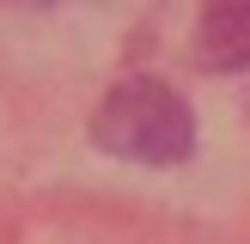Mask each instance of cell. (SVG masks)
<instances>
[{
	"label": "cell",
	"mask_w": 250,
	"mask_h": 244,
	"mask_svg": "<svg viewBox=\"0 0 250 244\" xmlns=\"http://www.w3.org/2000/svg\"><path fill=\"white\" fill-rule=\"evenodd\" d=\"M92 141L116 159H134V165H183L195 153V116L165 80L134 73L104 92L92 116Z\"/></svg>",
	"instance_id": "1"
},
{
	"label": "cell",
	"mask_w": 250,
	"mask_h": 244,
	"mask_svg": "<svg viewBox=\"0 0 250 244\" xmlns=\"http://www.w3.org/2000/svg\"><path fill=\"white\" fill-rule=\"evenodd\" d=\"M202 61L214 73L250 67V0H208L202 6V37H195Z\"/></svg>",
	"instance_id": "2"
}]
</instances>
